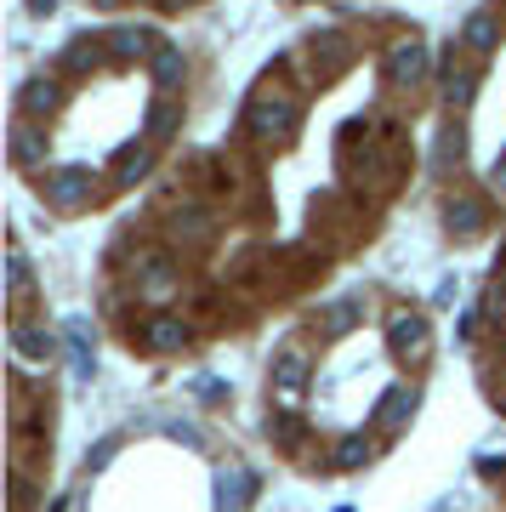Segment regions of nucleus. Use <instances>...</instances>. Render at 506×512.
<instances>
[{"instance_id": "f257e3e1", "label": "nucleus", "mask_w": 506, "mask_h": 512, "mask_svg": "<svg viewBox=\"0 0 506 512\" xmlns=\"http://www.w3.org/2000/svg\"><path fill=\"white\" fill-rule=\"evenodd\" d=\"M308 382H313V365L302 348H279L268 365V393H273V410L279 416H302V399H308Z\"/></svg>"}, {"instance_id": "aec40b11", "label": "nucleus", "mask_w": 506, "mask_h": 512, "mask_svg": "<svg viewBox=\"0 0 506 512\" xmlns=\"http://www.w3.org/2000/svg\"><path fill=\"white\" fill-rule=\"evenodd\" d=\"M109 52V40H97V35H74V46L63 52V69H91L97 57Z\"/></svg>"}, {"instance_id": "c756f323", "label": "nucleus", "mask_w": 506, "mask_h": 512, "mask_svg": "<svg viewBox=\"0 0 506 512\" xmlns=\"http://www.w3.org/2000/svg\"><path fill=\"white\" fill-rule=\"evenodd\" d=\"M74 507H80V495H57L52 501V512H74Z\"/></svg>"}, {"instance_id": "bb28decb", "label": "nucleus", "mask_w": 506, "mask_h": 512, "mask_svg": "<svg viewBox=\"0 0 506 512\" xmlns=\"http://www.w3.org/2000/svg\"><path fill=\"white\" fill-rule=\"evenodd\" d=\"M268 433H273L279 444H302V421H296V416H279V421H268Z\"/></svg>"}, {"instance_id": "f03ea898", "label": "nucleus", "mask_w": 506, "mask_h": 512, "mask_svg": "<svg viewBox=\"0 0 506 512\" xmlns=\"http://www.w3.org/2000/svg\"><path fill=\"white\" fill-rule=\"evenodd\" d=\"M35 194L52 211H80V205L97 200V183H91L86 165H46V171H35Z\"/></svg>"}, {"instance_id": "4be33fe9", "label": "nucleus", "mask_w": 506, "mask_h": 512, "mask_svg": "<svg viewBox=\"0 0 506 512\" xmlns=\"http://www.w3.org/2000/svg\"><path fill=\"white\" fill-rule=\"evenodd\" d=\"M256 478L245 473V467H234V473H222V512H239L245 507V490H251Z\"/></svg>"}, {"instance_id": "2f4dec72", "label": "nucleus", "mask_w": 506, "mask_h": 512, "mask_svg": "<svg viewBox=\"0 0 506 512\" xmlns=\"http://www.w3.org/2000/svg\"><path fill=\"white\" fill-rule=\"evenodd\" d=\"M160 6H188V0H160Z\"/></svg>"}, {"instance_id": "f3484780", "label": "nucleus", "mask_w": 506, "mask_h": 512, "mask_svg": "<svg viewBox=\"0 0 506 512\" xmlns=\"http://www.w3.org/2000/svg\"><path fill=\"white\" fill-rule=\"evenodd\" d=\"M148 74H154V86H160V92L182 86V74H188V63H182V46H171V40H165L160 52L148 57Z\"/></svg>"}, {"instance_id": "b1692460", "label": "nucleus", "mask_w": 506, "mask_h": 512, "mask_svg": "<svg viewBox=\"0 0 506 512\" xmlns=\"http://www.w3.org/2000/svg\"><path fill=\"white\" fill-rule=\"evenodd\" d=\"M472 86H478V74H472V69H450L444 103H450V109H467V103H472Z\"/></svg>"}, {"instance_id": "1a4fd4ad", "label": "nucleus", "mask_w": 506, "mask_h": 512, "mask_svg": "<svg viewBox=\"0 0 506 512\" xmlns=\"http://www.w3.org/2000/svg\"><path fill=\"white\" fill-rule=\"evenodd\" d=\"M63 336H69V365H74V382H91V376H97V342H91V325L80 319V313H69Z\"/></svg>"}, {"instance_id": "f8f14e48", "label": "nucleus", "mask_w": 506, "mask_h": 512, "mask_svg": "<svg viewBox=\"0 0 506 512\" xmlns=\"http://www.w3.org/2000/svg\"><path fill=\"white\" fill-rule=\"evenodd\" d=\"M63 103V92H57V80L52 74H35V80H23V92H18V109L29 114V120H46V114Z\"/></svg>"}, {"instance_id": "6ab92c4d", "label": "nucleus", "mask_w": 506, "mask_h": 512, "mask_svg": "<svg viewBox=\"0 0 506 512\" xmlns=\"http://www.w3.org/2000/svg\"><path fill=\"white\" fill-rule=\"evenodd\" d=\"M171 234L188 239V245H205V239H211V217H205L199 205H188V211H177V217H171Z\"/></svg>"}, {"instance_id": "2eb2a0df", "label": "nucleus", "mask_w": 506, "mask_h": 512, "mask_svg": "<svg viewBox=\"0 0 506 512\" xmlns=\"http://www.w3.org/2000/svg\"><path fill=\"white\" fill-rule=\"evenodd\" d=\"M444 222H450L455 239H478V234H484V200H467V194L450 200V205H444Z\"/></svg>"}, {"instance_id": "9d476101", "label": "nucleus", "mask_w": 506, "mask_h": 512, "mask_svg": "<svg viewBox=\"0 0 506 512\" xmlns=\"http://www.w3.org/2000/svg\"><path fill=\"white\" fill-rule=\"evenodd\" d=\"M137 279H143L148 302H165V296L177 291V268H171V256L165 251H148L143 262H137Z\"/></svg>"}, {"instance_id": "dca6fc26", "label": "nucleus", "mask_w": 506, "mask_h": 512, "mask_svg": "<svg viewBox=\"0 0 506 512\" xmlns=\"http://www.w3.org/2000/svg\"><path fill=\"white\" fill-rule=\"evenodd\" d=\"M177 126H182V103H177V97H154V103H148V114H143L148 143H165Z\"/></svg>"}, {"instance_id": "7c9ffc66", "label": "nucleus", "mask_w": 506, "mask_h": 512, "mask_svg": "<svg viewBox=\"0 0 506 512\" xmlns=\"http://www.w3.org/2000/svg\"><path fill=\"white\" fill-rule=\"evenodd\" d=\"M495 188H501V194H506V154H501V160H495Z\"/></svg>"}, {"instance_id": "ddd939ff", "label": "nucleus", "mask_w": 506, "mask_h": 512, "mask_svg": "<svg viewBox=\"0 0 506 512\" xmlns=\"http://www.w3.org/2000/svg\"><path fill=\"white\" fill-rule=\"evenodd\" d=\"M416 404H421V393H416V387H387V393H381V410H376V421L387 427V433H398L404 421L416 416Z\"/></svg>"}, {"instance_id": "5701e85b", "label": "nucleus", "mask_w": 506, "mask_h": 512, "mask_svg": "<svg viewBox=\"0 0 506 512\" xmlns=\"http://www.w3.org/2000/svg\"><path fill=\"white\" fill-rule=\"evenodd\" d=\"M353 325H359V296H342V302L330 308V319H325V336H347Z\"/></svg>"}, {"instance_id": "473e14b6", "label": "nucleus", "mask_w": 506, "mask_h": 512, "mask_svg": "<svg viewBox=\"0 0 506 512\" xmlns=\"http://www.w3.org/2000/svg\"><path fill=\"white\" fill-rule=\"evenodd\" d=\"M97 6H120V0H97Z\"/></svg>"}, {"instance_id": "7ed1b4c3", "label": "nucleus", "mask_w": 506, "mask_h": 512, "mask_svg": "<svg viewBox=\"0 0 506 512\" xmlns=\"http://www.w3.org/2000/svg\"><path fill=\"white\" fill-rule=\"evenodd\" d=\"M245 126H251L256 137H290V131L302 126V103L285 97V92H262L251 109H245Z\"/></svg>"}, {"instance_id": "a878e982", "label": "nucleus", "mask_w": 506, "mask_h": 512, "mask_svg": "<svg viewBox=\"0 0 506 512\" xmlns=\"http://www.w3.org/2000/svg\"><path fill=\"white\" fill-rule=\"evenodd\" d=\"M114 450H120V439H97L91 444V456H86V473H103V467L114 461Z\"/></svg>"}, {"instance_id": "393cba45", "label": "nucleus", "mask_w": 506, "mask_h": 512, "mask_svg": "<svg viewBox=\"0 0 506 512\" xmlns=\"http://www.w3.org/2000/svg\"><path fill=\"white\" fill-rule=\"evenodd\" d=\"M359 461H370V439H364V433H353V439L336 444V467H359Z\"/></svg>"}, {"instance_id": "20e7f679", "label": "nucleus", "mask_w": 506, "mask_h": 512, "mask_svg": "<svg viewBox=\"0 0 506 512\" xmlns=\"http://www.w3.org/2000/svg\"><path fill=\"white\" fill-rule=\"evenodd\" d=\"M387 348H393V359H427V353H433V325H427V313H416V308L387 313Z\"/></svg>"}, {"instance_id": "a211bd4d", "label": "nucleus", "mask_w": 506, "mask_h": 512, "mask_svg": "<svg viewBox=\"0 0 506 512\" xmlns=\"http://www.w3.org/2000/svg\"><path fill=\"white\" fill-rule=\"evenodd\" d=\"M495 40H501V23H495V12H472L467 29H461V46L484 57V52H495Z\"/></svg>"}, {"instance_id": "39448f33", "label": "nucleus", "mask_w": 506, "mask_h": 512, "mask_svg": "<svg viewBox=\"0 0 506 512\" xmlns=\"http://www.w3.org/2000/svg\"><path fill=\"white\" fill-rule=\"evenodd\" d=\"M433 52H427V40H393L387 57H381V69H387V86H416L421 74H427Z\"/></svg>"}, {"instance_id": "0eeeda50", "label": "nucleus", "mask_w": 506, "mask_h": 512, "mask_svg": "<svg viewBox=\"0 0 506 512\" xmlns=\"http://www.w3.org/2000/svg\"><path fill=\"white\" fill-rule=\"evenodd\" d=\"M165 46L160 29H148V23H120L109 35V57H120V63H137V57H154Z\"/></svg>"}, {"instance_id": "4468645a", "label": "nucleus", "mask_w": 506, "mask_h": 512, "mask_svg": "<svg viewBox=\"0 0 506 512\" xmlns=\"http://www.w3.org/2000/svg\"><path fill=\"white\" fill-rule=\"evenodd\" d=\"M148 165H154V143H131L114 154V183L120 188H137L148 177Z\"/></svg>"}, {"instance_id": "423d86ee", "label": "nucleus", "mask_w": 506, "mask_h": 512, "mask_svg": "<svg viewBox=\"0 0 506 512\" xmlns=\"http://www.w3.org/2000/svg\"><path fill=\"white\" fill-rule=\"evenodd\" d=\"M188 342H194V330H188L182 313H148L143 319V348L148 353H182Z\"/></svg>"}, {"instance_id": "412c9836", "label": "nucleus", "mask_w": 506, "mask_h": 512, "mask_svg": "<svg viewBox=\"0 0 506 512\" xmlns=\"http://www.w3.org/2000/svg\"><path fill=\"white\" fill-rule=\"evenodd\" d=\"M29 279H35V268H29V256H23V245H12V251H6V291H12V296H23V291H29Z\"/></svg>"}, {"instance_id": "c85d7f7f", "label": "nucleus", "mask_w": 506, "mask_h": 512, "mask_svg": "<svg viewBox=\"0 0 506 512\" xmlns=\"http://www.w3.org/2000/svg\"><path fill=\"white\" fill-rule=\"evenodd\" d=\"M29 12H35V18H52V12H57V0H29Z\"/></svg>"}, {"instance_id": "6e6552de", "label": "nucleus", "mask_w": 506, "mask_h": 512, "mask_svg": "<svg viewBox=\"0 0 506 512\" xmlns=\"http://www.w3.org/2000/svg\"><path fill=\"white\" fill-rule=\"evenodd\" d=\"M12 353H18L23 365H52L57 353H63V342L46 325H12Z\"/></svg>"}, {"instance_id": "cd10ccee", "label": "nucleus", "mask_w": 506, "mask_h": 512, "mask_svg": "<svg viewBox=\"0 0 506 512\" xmlns=\"http://www.w3.org/2000/svg\"><path fill=\"white\" fill-rule=\"evenodd\" d=\"M165 433H171V439H182V444H199V433H194V427H182V421H171Z\"/></svg>"}, {"instance_id": "9b49d317", "label": "nucleus", "mask_w": 506, "mask_h": 512, "mask_svg": "<svg viewBox=\"0 0 506 512\" xmlns=\"http://www.w3.org/2000/svg\"><path fill=\"white\" fill-rule=\"evenodd\" d=\"M6 154H12V165H23V171H46V131H35L29 120H23V126H12Z\"/></svg>"}]
</instances>
